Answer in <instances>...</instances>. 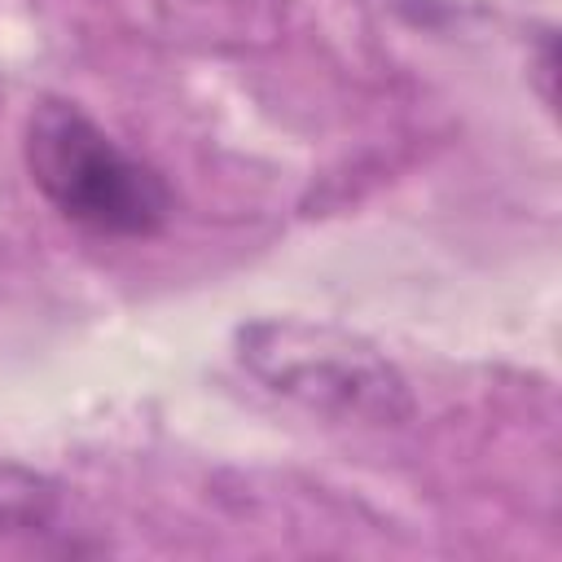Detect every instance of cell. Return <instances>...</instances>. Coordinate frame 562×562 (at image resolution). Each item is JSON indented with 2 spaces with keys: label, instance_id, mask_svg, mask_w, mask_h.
<instances>
[{
  "label": "cell",
  "instance_id": "obj_3",
  "mask_svg": "<svg viewBox=\"0 0 562 562\" xmlns=\"http://www.w3.org/2000/svg\"><path fill=\"white\" fill-rule=\"evenodd\" d=\"M61 487L18 461H0V536H26L44 531L57 518Z\"/></svg>",
  "mask_w": 562,
  "mask_h": 562
},
{
  "label": "cell",
  "instance_id": "obj_1",
  "mask_svg": "<svg viewBox=\"0 0 562 562\" xmlns=\"http://www.w3.org/2000/svg\"><path fill=\"white\" fill-rule=\"evenodd\" d=\"M22 158L48 206L88 233L154 237L176 211L167 180L66 97H44L31 105Z\"/></svg>",
  "mask_w": 562,
  "mask_h": 562
},
{
  "label": "cell",
  "instance_id": "obj_2",
  "mask_svg": "<svg viewBox=\"0 0 562 562\" xmlns=\"http://www.w3.org/2000/svg\"><path fill=\"white\" fill-rule=\"evenodd\" d=\"M237 360L272 395L347 426H404L413 417L408 378L373 347L329 321L272 316L233 334Z\"/></svg>",
  "mask_w": 562,
  "mask_h": 562
}]
</instances>
